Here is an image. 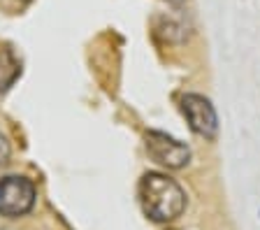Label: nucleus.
I'll use <instances>...</instances> for the list:
<instances>
[{"instance_id": "2", "label": "nucleus", "mask_w": 260, "mask_h": 230, "mask_svg": "<svg viewBox=\"0 0 260 230\" xmlns=\"http://www.w3.org/2000/svg\"><path fill=\"white\" fill-rule=\"evenodd\" d=\"M35 184L26 177H5L0 179V216L7 219H19L26 216L32 207H35Z\"/></svg>"}, {"instance_id": "1", "label": "nucleus", "mask_w": 260, "mask_h": 230, "mask_svg": "<svg viewBox=\"0 0 260 230\" xmlns=\"http://www.w3.org/2000/svg\"><path fill=\"white\" fill-rule=\"evenodd\" d=\"M137 198L144 214L156 223L179 219L186 209V193L174 179L160 172H146L140 179Z\"/></svg>"}, {"instance_id": "5", "label": "nucleus", "mask_w": 260, "mask_h": 230, "mask_svg": "<svg viewBox=\"0 0 260 230\" xmlns=\"http://www.w3.org/2000/svg\"><path fill=\"white\" fill-rule=\"evenodd\" d=\"M28 3H30V0H0V7L14 14V12H21Z\"/></svg>"}, {"instance_id": "4", "label": "nucleus", "mask_w": 260, "mask_h": 230, "mask_svg": "<svg viewBox=\"0 0 260 230\" xmlns=\"http://www.w3.org/2000/svg\"><path fill=\"white\" fill-rule=\"evenodd\" d=\"M146 151L156 163L165 165L170 170H179L190 160V149L184 142H179L177 137L160 130L146 133Z\"/></svg>"}, {"instance_id": "7", "label": "nucleus", "mask_w": 260, "mask_h": 230, "mask_svg": "<svg viewBox=\"0 0 260 230\" xmlns=\"http://www.w3.org/2000/svg\"><path fill=\"white\" fill-rule=\"evenodd\" d=\"M168 3H172V5H181L184 0H168Z\"/></svg>"}, {"instance_id": "3", "label": "nucleus", "mask_w": 260, "mask_h": 230, "mask_svg": "<svg viewBox=\"0 0 260 230\" xmlns=\"http://www.w3.org/2000/svg\"><path fill=\"white\" fill-rule=\"evenodd\" d=\"M181 112H184L186 121H188L190 130L195 135L205 137V140H214L218 133V116L214 105L200 93H186L181 95Z\"/></svg>"}, {"instance_id": "6", "label": "nucleus", "mask_w": 260, "mask_h": 230, "mask_svg": "<svg viewBox=\"0 0 260 230\" xmlns=\"http://www.w3.org/2000/svg\"><path fill=\"white\" fill-rule=\"evenodd\" d=\"M10 160V142L5 135H0V168Z\"/></svg>"}]
</instances>
